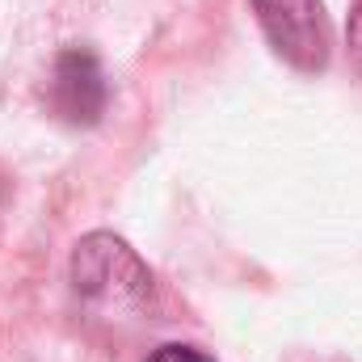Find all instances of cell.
<instances>
[{"mask_svg":"<svg viewBox=\"0 0 362 362\" xmlns=\"http://www.w3.org/2000/svg\"><path fill=\"white\" fill-rule=\"evenodd\" d=\"M72 286L81 299L101 308H144L152 299V274L131 253L127 240L93 232L72 253Z\"/></svg>","mask_w":362,"mask_h":362,"instance_id":"cell-1","label":"cell"},{"mask_svg":"<svg viewBox=\"0 0 362 362\" xmlns=\"http://www.w3.org/2000/svg\"><path fill=\"white\" fill-rule=\"evenodd\" d=\"M257 21L270 38V47L299 72H325L329 68V17L325 0H253Z\"/></svg>","mask_w":362,"mask_h":362,"instance_id":"cell-2","label":"cell"},{"mask_svg":"<svg viewBox=\"0 0 362 362\" xmlns=\"http://www.w3.org/2000/svg\"><path fill=\"white\" fill-rule=\"evenodd\" d=\"M47 101L51 110L72 122V127H93L101 114H105V101H110V89H105V76H101V64L97 55L85 51V47H68L55 68H51V85H47Z\"/></svg>","mask_w":362,"mask_h":362,"instance_id":"cell-3","label":"cell"},{"mask_svg":"<svg viewBox=\"0 0 362 362\" xmlns=\"http://www.w3.org/2000/svg\"><path fill=\"white\" fill-rule=\"evenodd\" d=\"M148 362H215V358H211V354H202V350H194V346H177V341H169V346L152 350Z\"/></svg>","mask_w":362,"mask_h":362,"instance_id":"cell-4","label":"cell"},{"mask_svg":"<svg viewBox=\"0 0 362 362\" xmlns=\"http://www.w3.org/2000/svg\"><path fill=\"white\" fill-rule=\"evenodd\" d=\"M350 51H354V59H358V68H362V0L350 13Z\"/></svg>","mask_w":362,"mask_h":362,"instance_id":"cell-5","label":"cell"}]
</instances>
